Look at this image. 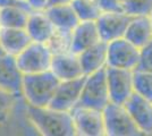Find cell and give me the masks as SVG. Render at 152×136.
Instances as JSON below:
<instances>
[{
	"mask_svg": "<svg viewBox=\"0 0 152 136\" xmlns=\"http://www.w3.org/2000/svg\"><path fill=\"white\" fill-rule=\"evenodd\" d=\"M27 117L40 134L45 136L76 135L70 111L27 104Z\"/></svg>",
	"mask_w": 152,
	"mask_h": 136,
	"instance_id": "cell-1",
	"label": "cell"
},
{
	"mask_svg": "<svg viewBox=\"0 0 152 136\" xmlns=\"http://www.w3.org/2000/svg\"><path fill=\"white\" fill-rule=\"evenodd\" d=\"M59 82L60 81L51 71L23 75L22 95L30 105L48 107Z\"/></svg>",
	"mask_w": 152,
	"mask_h": 136,
	"instance_id": "cell-2",
	"label": "cell"
},
{
	"mask_svg": "<svg viewBox=\"0 0 152 136\" xmlns=\"http://www.w3.org/2000/svg\"><path fill=\"white\" fill-rule=\"evenodd\" d=\"M109 102L110 97L106 77V67H103L90 75H86L81 97L76 105L103 110Z\"/></svg>",
	"mask_w": 152,
	"mask_h": 136,
	"instance_id": "cell-3",
	"label": "cell"
},
{
	"mask_svg": "<svg viewBox=\"0 0 152 136\" xmlns=\"http://www.w3.org/2000/svg\"><path fill=\"white\" fill-rule=\"evenodd\" d=\"M102 115L104 123V133L107 136L141 135V132L124 104L109 102L103 108Z\"/></svg>",
	"mask_w": 152,
	"mask_h": 136,
	"instance_id": "cell-4",
	"label": "cell"
},
{
	"mask_svg": "<svg viewBox=\"0 0 152 136\" xmlns=\"http://www.w3.org/2000/svg\"><path fill=\"white\" fill-rule=\"evenodd\" d=\"M53 53L47 43L32 41L15 57L18 69L23 75L50 71Z\"/></svg>",
	"mask_w": 152,
	"mask_h": 136,
	"instance_id": "cell-5",
	"label": "cell"
},
{
	"mask_svg": "<svg viewBox=\"0 0 152 136\" xmlns=\"http://www.w3.org/2000/svg\"><path fill=\"white\" fill-rule=\"evenodd\" d=\"M141 49L124 36L107 43V66L135 71L140 63Z\"/></svg>",
	"mask_w": 152,
	"mask_h": 136,
	"instance_id": "cell-6",
	"label": "cell"
},
{
	"mask_svg": "<svg viewBox=\"0 0 152 136\" xmlns=\"http://www.w3.org/2000/svg\"><path fill=\"white\" fill-rule=\"evenodd\" d=\"M70 115L73 118V124L75 128L76 135L80 136H103L104 133V123L102 110L81 107H74Z\"/></svg>",
	"mask_w": 152,
	"mask_h": 136,
	"instance_id": "cell-7",
	"label": "cell"
},
{
	"mask_svg": "<svg viewBox=\"0 0 152 136\" xmlns=\"http://www.w3.org/2000/svg\"><path fill=\"white\" fill-rule=\"evenodd\" d=\"M108 91L110 102L124 104L133 94V71L106 66Z\"/></svg>",
	"mask_w": 152,
	"mask_h": 136,
	"instance_id": "cell-8",
	"label": "cell"
},
{
	"mask_svg": "<svg viewBox=\"0 0 152 136\" xmlns=\"http://www.w3.org/2000/svg\"><path fill=\"white\" fill-rule=\"evenodd\" d=\"M85 78L86 75H83L73 79L60 81L48 107L56 110L72 111V109L78 103Z\"/></svg>",
	"mask_w": 152,
	"mask_h": 136,
	"instance_id": "cell-9",
	"label": "cell"
},
{
	"mask_svg": "<svg viewBox=\"0 0 152 136\" xmlns=\"http://www.w3.org/2000/svg\"><path fill=\"white\" fill-rule=\"evenodd\" d=\"M132 16L124 12H102L95 20L100 39L104 42L123 38Z\"/></svg>",
	"mask_w": 152,
	"mask_h": 136,
	"instance_id": "cell-10",
	"label": "cell"
},
{
	"mask_svg": "<svg viewBox=\"0 0 152 136\" xmlns=\"http://www.w3.org/2000/svg\"><path fill=\"white\" fill-rule=\"evenodd\" d=\"M141 134H152V101L133 92L124 103Z\"/></svg>",
	"mask_w": 152,
	"mask_h": 136,
	"instance_id": "cell-11",
	"label": "cell"
},
{
	"mask_svg": "<svg viewBox=\"0 0 152 136\" xmlns=\"http://www.w3.org/2000/svg\"><path fill=\"white\" fill-rule=\"evenodd\" d=\"M50 71L59 81L73 79L84 75L78 55L72 51L53 53Z\"/></svg>",
	"mask_w": 152,
	"mask_h": 136,
	"instance_id": "cell-12",
	"label": "cell"
},
{
	"mask_svg": "<svg viewBox=\"0 0 152 136\" xmlns=\"http://www.w3.org/2000/svg\"><path fill=\"white\" fill-rule=\"evenodd\" d=\"M99 41H101V39L95 22L80 20L72 31L70 51L78 55Z\"/></svg>",
	"mask_w": 152,
	"mask_h": 136,
	"instance_id": "cell-13",
	"label": "cell"
},
{
	"mask_svg": "<svg viewBox=\"0 0 152 136\" xmlns=\"http://www.w3.org/2000/svg\"><path fill=\"white\" fill-rule=\"evenodd\" d=\"M22 78L23 74L18 69L15 57L0 56V87L16 95H22Z\"/></svg>",
	"mask_w": 152,
	"mask_h": 136,
	"instance_id": "cell-14",
	"label": "cell"
},
{
	"mask_svg": "<svg viewBox=\"0 0 152 136\" xmlns=\"http://www.w3.org/2000/svg\"><path fill=\"white\" fill-rule=\"evenodd\" d=\"M25 30L32 41L48 43L56 31V27L51 23L45 10H32L28 15Z\"/></svg>",
	"mask_w": 152,
	"mask_h": 136,
	"instance_id": "cell-15",
	"label": "cell"
},
{
	"mask_svg": "<svg viewBox=\"0 0 152 136\" xmlns=\"http://www.w3.org/2000/svg\"><path fill=\"white\" fill-rule=\"evenodd\" d=\"M124 38L137 48H143L152 40V22L150 16H132Z\"/></svg>",
	"mask_w": 152,
	"mask_h": 136,
	"instance_id": "cell-16",
	"label": "cell"
},
{
	"mask_svg": "<svg viewBox=\"0 0 152 136\" xmlns=\"http://www.w3.org/2000/svg\"><path fill=\"white\" fill-rule=\"evenodd\" d=\"M0 42L6 55L16 57L32 42L25 28L0 27Z\"/></svg>",
	"mask_w": 152,
	"mask_h": 136,
	"instance_id": "cell-17",
	"label": "cell"
},
{
	"mask_svg": "<svg viewBox=\"0 0 152 136\" xmlns=\"http://www.w3.org/2000/svg\"><path fill=\"white\" fill-rule=\"evenodd\" d=\"M84 75H90L107 66V42L99 41L78 53Z\"/></svg>",
	"mask_w": 152,
	"mask_h": 136,
	"instance_id": "cell-18",
	"label": "cell"
},
{
	"mask_svg": "<svg viewBox=\"0 0 152 136\" xmlns=\"http://www.w3.org/2000/svg\"><path fill=\"white\" fill-rule=\"evenodd\" d=\"M45 13L47 14V16L49 17L53 26L56 27V30L72 32L73 28L80 22L70 2L49 6L45 10Z\"/></svg>",
	"mask_w": 152,
	"mask_h": 136,
	"instance_id": "cell-19",
	"label": "cell"
},
{
	"mask_svg": "<svg viewBox=\"0 0 152 136\" xmlns=\"http://www.w3.org/2000/svg\"><path fill=\"white\" fill-rule=\"evenodd\" d=\"M31 12L19 6L2 7L0 9V27L25 28Z\"/></svg>",
	"mask_w": 152,
	"mask_h": 136,
	"instance_id": "cell-20",
	"label": "cell"
},
{
	"mask_svg": "<svg viewBox=\"0 0 152 136\" xmlns=\"http://www.w3.org/2000/svg\"><path fill=\"white\" fill-rule=\"evenodd\" d=\"M70 5L80 20H95L101 15L102 9L96 0H72Z\"/></svg>",
	"mask_w": 152,
	"mask_h": 136,
	"instance_id": "cell-21",
	"label": "cell"
},
{
	"mask_svg": "<svg viewBox=\"0 0 152 136\" xmlns=\"http://www.w3.org/2000/svg\"><path fill=\"white\" fill-rule=\"evenodd\" d=\"M134 92L152 101V73L145 71H133Z\"/></svg>",
	"mask_w": 152,
	"mask_h": 136,
	"instance_id": "cell-22",
	"label": "cell"
},
{
	"mask_svg": "<svg viewBox=\"0 0 152 136\" xmlns=\"http://www.w3.org/2000/svg\"><path fill=\"white\" fill-rule=\"evenodd\" d=\"M70 42H72V32L56 30L47 44L49 45L52 53H60V52L70 51Z\"/></svg>",
	"mask_w": 152,
	"mask_h": 136,
	"instance_id": "cell-23",
	"label": "cell"
},
{
	"mask_svg": "<svg viewBox=\"0 0 152 136\" xmlns=\"http://www.w3.org/2000/svg\"><path fill=\"white\" fill-rule=\"evenodd\" d=\"M123 12L129 16H150L152 12V0H125Z\"/></svg>",
	"mask_w": 152,
	"mask_h": 136,
	"instance_id": "cell-24",
	"label": "cell"
},
{
	"mask_svg": "<svg viewBox=\"0 0 152 136\" xmlns=\"http://www.w3.org/2000/svg\"><path fill=\"white\" fill-rule=\"evenodd\" d=\"M16 97H17L16 94L0 87V124L6 123L7 119L9 118Z\"/></svg>",
	"mask_w": 152,
	"mask_h": 136,
	"instance_id": "cell-25",
	"label": "cell"
},
{
	"mask_svg": "<svg viewBox=\"0 0 152 136\" xmlns=\"http://www.w3.org/2000/svg\"><path fill=\"white\" fill-rule=\"evenodd\" d=\"M136 69L152 73V40L143 48H141L140 63Z\"/></svg>",
	"mask_w": 152,
	"mask_h": 136,
	"instance_id": "cell-26",
	"label": "cell"
},
{
	"mask_svg": "<svg viewBox=\"0 0 152 136\" xmlns=\"http://www.w3.org/2000/svg\"><path fill=\"white\" fill-rule=\"evenodd\" d=\"M102 12H123V2L121 0H96Z\"/></svg>",
	"mask_w": 152,
	"mask_h": 136,
	"instance_id": "cell-27",
	"label": "cell"
},
{
	"mask_svg": "<svg viewBox=\"0 0 152 136\" xmlns=\"http://www.w3.org/2000/svg\"><path fill=\"white\" fill-rule=\"evenodd\" d=\"M26 2L32 10H45L49 7L50 0H26Z\"/></svg>",
	"mask_w": 152,
	"mask_h": 136,
	"instance_id": "cell-28",
	"label": "cell"
},
{
	"mask_svg": "<svg viewBox=\"0 0 152 136\" xmlns=\"http://www.w3.org/2000/svg\"><path fill=\"white\" fill-rule=\"evenodd\" d=\"M72 0H50L49 6H53V5H60V4H69Z\"/></svg>",
	"mask_w": 152,
	"mask_h": 136,
	"instance_id": "cell-29",
	"label": "cell"
},
{
	"mask_svg": "<svg viewBox=\"0 0 152 136\" xmlns=\"http://www.w3.org/2000/svg\"><path fill=\"white\" fill-rule=\"evenodd\" d=\"M2 55H6V53H5V51H4L2 47H1V42H0V56H2Z\"/></svg>",
	"mask_w": 152,
	"mask_h": 136,
	"instance_id": "cell-30",
	"label": "cell"
},
{
	"mask_svg": "<svg viewBox=\"0 0 152 136\" xmlns=\"http://www.w3.org/2000/svg\"><path fill=\"white\" fill-rule=\"evenodd\" d=\"M150 18H151V22H152V12H151V14H150Z\"/></svg>",
	"mask_w": 152,
	"mask_h": 136,
	"instance_id": "cell-31",
	"label": "cell"
},
{
	"mask_svg": "<svg viewBox=\"0 0 152 136\" xmlns=\"http://www.w3.org/2000/svg\"><path fill=\"white\" fill-rule=\"evenodd\" d=\"M18 1H26V0H18Z\"/></svg>",
	"mask_w": 152,
	"mask_h": 136,
	"instance_id": "cell-32",
	"label": "cell"
},
{
	"mask_svg": "<svg viewBox=\"0 0 152 136\" xmlns=\"http://www.w3.org/2000/svg\"><path fill=\"white\" fill-rule=\"evenodd\" d=\"M121 2H124V1H125V0H121Z\"/></svg>",
	"mask_w": 152,
	"mask_h": 136,
	"instance_id": "cell-33",
	"label": "cell"
},
{
	"mask_svg": "<svg viewBox=\"0 0 152 136\" xmlns=\"http://www.w3.org/2000/svg\"><path fill=\"white\" fill-rule=\"evenodd\" d=\"M0 9H1V8H0Z\"/></svg>",
	"mask_w": 152,
	"mask_h": 136,
	"instance_id": "cell-34",
	"label": "cell"
}]
</instances>
